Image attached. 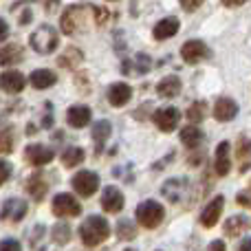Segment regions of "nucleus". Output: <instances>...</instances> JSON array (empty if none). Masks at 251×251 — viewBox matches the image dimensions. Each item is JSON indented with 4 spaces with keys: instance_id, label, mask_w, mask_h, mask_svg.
<instances>
[{
    "instance_id": "f257e3e1",
    "label": "nucleus",
    "mask_w": 251,
    "mask_h": 251,
    "mask_svg": "<svg viewBox=\"0 0 251 251\" xmlns=\"http://www.w3.org/2000/svg\"><path fill=\"white\" fill-rule=\"evenodd\" d=\"M110 236V225L104 216H88L79 227V238L86 247H97Z\"/></svg>"
},
{
    "instance_id": "f03ea898",
    "label": "nucleus",
    "mask_w": 251,
    "mask_h": 251,
    "mask_svg": "<svg viewBox=\"0 0 251 251\" xmlns=\"http://www.w3.org/2000/svg\"><path fill=\"white\" fill-rule=\"evenodd\" d=\"M57 42H60V35H57V31L53 29V26H49V25L38 26V29L31 33V38H29V44L33 47V51L42 53V55H49V53L55 51Z\"/></svg>"
},
{
    "instance_id": "7ed1b4c3",
    "label": "nucleus",
    "mask_w": 251,
    "mask_h": 251,
    "mask_svg": "<svg viewBox=\"0 0 251 251\" xmlns=\"http://www.w3.org/2000/svg\"><path fill=\"white\" fill-rule=\"evenodd\" d=\"M163 218H165V209L161 203H156V201H143V203H139L137 223L141 227L154 229V227H159L161 223H163Z\"/></svg>"
},
{
    "instance_id": "20e7f679",
    "label": "nucleus",
    "mask_w": 251,
    "mask_h": 251,
    "mask_svg": "<svg viewBox=\"0 0 251 251\" xmlns=\"http://www.w3.org/2000/svg\"><path fill=\"white\" fill-rule=\"evenodd\" d=\"M71 185H73V190L77 192L82 199H88V196H93L97 192V187H100V176H97L95 172H91V170H82V172H77L73 176Z\"/></svg>"
},
{
    "instance_id": "39448f33",
    "label": "nucleus",
    "mask_w": 251,
    "mask_h": 251,
    "mask_svg": "<svg viewBox=\"0 0 251 251\" xmlns=\"http://www.w3.org/2000/svg\"><path fill=\"white\" fill-rule=\"evenodd\" d=\"M84 16H86V9H84L82 4H71V7H66L60 18L62 31H64L66 35H73L75 31L84 25Z\"/></svg>"
},
{
    "instance_id": "423d86ee",
    "label": "nucleus",
    "mask_w": 251,
    "mask_h": 251,
    "mask_svg": "<svg viewBox=\"0 0 251 251\" xmlns=\"http://www.w3.org/2000/svg\"><path fill=\"white\" fill-rule=\"evenodd\" d=\"M82 205L77 203V199L71 194H57L53 199V214L60 218H71V216H79Z\"/></svg>"
},
{
    "instance_id": "0eeeda50",
    "label": "nucleus",
    "mask_w": 251,
    "mask_h": 251,
    "mask_svg": "<svg viewBox=\"0 0 251 251\" xmlns=\"http://www.w3.org/2000/svg\"><path fill=\"white\" fill-rule=\"evenodd\" d=\"M178 122H181V113L174 106H165V108H159L154 113V124L161 132H172Z\"/></svg>"
},
{
    "instance_id": "6e6552de",
    "label": "nucleus",
    "mask_w": 251,
    "mask_h": 251,
    "mask_svg": "<svg viewBox=\"0 0 251 251\" xmlns=\"http://www.w3.org/2000/svg\"><path fill=\"white\" fill-rule=\"evenodd\" d=\"M53 150L47 146H42V143H31V146H26L25 150V159L29 161L31 165H35V168H42V165L51 163L53 161Z\"/></svg>"
},
{
    "instance_id": "1a4fd4ad",
    "label": "nucleus",
    "mask_w": 251,
    "mask_h": 251,
    "mask_svg": "<svg viewBox=\"0 0 251 251\" xmlns=\"http://www.w3.org/2000/svg\"><path fill=\"white\" fill-rule=\"evenodd\" d=\"M181 57L187 64H196V62L209 57V49H207V44L201 42V40H190V42H185L181 47Z\"/></svg>"
},
{
    "instance_id": "9d476101",
    "label": "nucleus",
    "mask_w": 251,
    "mask_h": 251,
    "mask_svg": "<svg viewBox=\"0 0 251 251\" xmlns=\"http://www.w3.org/2000/svg\"><path fill=\"white\" fill-rule=\"evenodd\" d=\"M187 190H190V183H187L185 178H170V181H165L163 187H161L163 196L168 201H172V203H181L187 196Z\"/></svg>"
},
{
    "instance_id": "9b49d317",
    "label": "nucleus",
    "mask_w": 251,
    "mask_h": 251,
    "mask_svg": "<svg viewBox=\"0 0 251 251\" xmlns=\"http://www.w3.org/2000/svg\"><path fill=\"white\" fill-rule=\"evenodd\" d=\"M223 207H225V199H223V196H214V199L205 205L203 214H201V225L207 227V229L214 227L218 223V218H221Z\"/></svg>"
},
{
    "instance_id": "f8f14e48",
    "label": "nucleus",
    "mask_w": 251,
    "mask_h": 251,
    "mask_svg": "<svg viewBox=\"0 0 251 251\" xmlns=\"http://www.w3.org/2000/svg\"><path fill=\"white\" fill-rule=\"evenodd\" d=\"M124 203H126V199L117 187H113V185L104 187V192H101V207H104V212H108V214L122 212Z\"/></svg>"
},
{
    "instance_id": "ddd939ff",
    "label": "nucleus",
    "mask_w": 251,
    "mask_h": 251,
    "mask_svg": "<svg viewBox=\"0 0 251 251\" xmlns=\"http://www.w3.org/2000/svg\"><path fill=\"white\" fill-rule=\"evenodd\" d=\"M25 84H26L25 75H22L20 71H16V69H9V71H4V73L0 75V88H2L4 93H9V95L20 93L22 88H25Z\"/></svg>"
},
{
    "instance_id": "4468645a",
    "label": "nucleus",
    "mask_w": 251,
    "mask_h": 251,
    "mask_svg": "<svg viewBox=\"0 0 251 251\" xmlns=\"http://www.w3.org/2000/svg\"><path fill=\"white\" fill-rule=\"evenodd\" d=\"M26 203L22 199H9L7 203L2 205V212H0V216H2V221H9V223H18L22 221V218L26 216Z\"/></svg>"
},
{
    "instance_id": "2eb2a0df",
    "label": "nucleus",
    "mask_w": 251,
    "mask_h": 251,
    "mask_svg": "<svg viewBox=\"0 0 251 251\" xmlns=\"http://www.w3.org/2000/svg\"><path fill=\"white\" fill-rule=\"evenodd\" d=\"M231 146L229 141H221L216 148V159H214V168H216V174L218 176H227L231 170Z\"/></svg>"
},
{
    "instance_id": "dca6fc26",
    "label": "nucleus",
    "mask_w": 251,
    "mask_h": 251,
    "mask_svg": "<svg viewBox=\"0 0 251 251\" xmlns=\"http://www.w3.org/2000/svg\"><path fill=\"white\" fill-rule=\"evenodd\" d=\"M178 26H181L178 18H174V16L163 18V20H159V22L154 25V29H152V35H154V40H168V38H174V35L178 33Z\"/></svg>"
},
{
    "instance_id": "f3484780",
    "label": "nucleus",
    "mask_w": 251,
    "mask_h": 251,
    "mask_svg": "<svg viewBox=\"0 0 251 251\" xmlns=\"http://www.w3.org/2000/svg\"><path fill=\"white\" fill-rule=\"evenodd\" d=\"M130 100H132V88H130L128 84L117 82L108 88V101H110V106H115V108H122V106H126Z\"/></svg>"
},
{
    "instance_id": "a211bd4d",
    "label": "nucleus",
    "mask_w": 251,
    "mask_h": 251,
    "mask_svg": "<svg viewBox=\"0 0 251 251\" xmlns=\"http://www.w3.org/2000/svg\"><path fill=\"white\" fill-rule=\"evenodd\" d=\"M66 122L71 128H84V126L91 124V108L82 104H75L66 110Z\"/></svg>"
},
{
    "instance_id": "6ab92c4d",
    "label": "nucleus",
    "mask_w": 251,
    "mask_h": 251,
    "mask_svg": "<svg viewBox=\"0 0 251 251\" xmlns=\"http://www.w3.org/2000/svg\"><path fill=\"white\" fill-rule=\"evenodd\" d=\"M238 115V104H236L231 97H221L214 106V117L218 122H231V119Z\"/></svg>"
},
{
    "instance_id": "aec40b11",
    "label": "nucleus",
    "mask_w": 251,
    "mask_h": 251,
    "mask_svg": "<svg viewBox=\"0 0 251 251\" xmlns=\"http://www.w3.org/2000/svg\"><path fill=\"white\" fill-rule=\"evenodd\" d=\"M110 134H113V126H110L108 119H101V122H97L93 126V141H95L97 156H100V152H104V146L110 139Z\"/></svg>"
},
{
    "instance_id": "412c9836",
    "label": "nucleus",
    "mask_w": 251,
    "mask_h": 251,
    "mask_svg": "<svg viewBox=\"0 0 251 251\" xmlns=\"http://www.w3.org/2000/svg\"><path fill=\"white\" fill-rule=\"evenodd\" d=\"M29 82H31V86L33 88H51L53 84L57 82V77H55V73L53 71H49V69H38V71H33V73L29 75Z\"/></svg>"
},
{
    "instance_id": "4be33fe9",
    "label": "nucleus",
    "mask_w": 251,
    "mask_h": 251,
    "mask_svg": "<svg viewBox=\"0 0 251 251\" xmlns=\"http://www.w3.org/2000/svg\"><path fill=\"white\" fill-rule=\"evenodd\" d=\"M156 93H159L161 97H165V100H172V97H176L178 93H181V79H178L176 75H168V77H163L159 82Z\"/></svg>"
},
{
    "instance_id": "5701e85b",
    "label": "nucleus",
    "mask_w": 251,
    "mask_h": 251,
    "mask_svg": "<svg viewBox=\"0 0 251 251\" xmlns=\"http://www.w3.org/2000/svg\"><path fill=\"white\" fill-rule=\"evenodd\" d=\"M47 190H49V185H47V181H44V176L40 172H35L33 176L26 181V192L31 194L33 201H42L44 196H47Z\"/></svg>"
},
{
    "instance_id": "b1692460",
    "label": "nucleus",
    "mask_w": 251,
    "mask_h": 251,
    "mask_svg": "<svg viewBox=\"0 0 251 251\" xmlns=\"http://www.w3.org/2000/svg\"><path fill=\"white\" fill-rule=\"evenodd\" d=\"M236 156H238L240 163V172H247L251 168V139L240 137L238 143H236Z\"/></svg>"
},
{
    "instance_id": "393cba45",
    "label": "nucleus",
    "mask_w": 251,
    "mask_h": 251,
    "mask_svg": "<svg viewBox=\"0 0 251 251\" xmlns=\"http://www.w3.org/2000/svg\"><path fill=\"white\" fill-rule=\"evenodd\" d=\"M249 227H251V221L247 216H231V218H227V223H225V234L229 236V238H236V236L245 234Z\"/></svg>"
},
{
    "instance_id": "a878e982",
    "label": "nucleus",
    "mask_w": 251,
    "mask_h": 251,
    "mask_svg": "<svg viewBox=\"0 0 251 251\" xmlns=\"http://www.w3.org/2000/svg\"><path fill=\"white\" fill-rule=\"evenodd\" d=\"M181 141H183V146L194 150V148H199L201 143L205 141V134H203V130L196 128V126H187V128L181 130Z\"/></svg>"
},
{
    "instance_id": "bb28decb",
    "label": "nucleus",
    "mask_w": 251,
    "mask_h": 251,
    "mask_svg": "<svg viewBox=\"0 0 251 251\" xmlns=\"http://www.w3.org/2000/svg\"><path fill=\"white\" fill-rule=\"evenodd\" d=\"M25 57V51L18 44H9V47L0 49V64L9 66V64H18V62Z\"/></svg>"
},
{
    "instance_id": "cd10ccee",
    "label": "nucleus",
    "mask_w": 251,
    "mask_h": 251,
    "mask_svg": "<svg viewBox=\"0 0 251 251\" xmlns=\"http://www.w3.org/2000/svg\"><path fill=\"white\" fill-rule=\"evenodd\" d=\"M86 159V154H84L82 148H66L64 152H62V163H64V168H75V165H79L82 161Z\"/></svg>"
},
{
    "instance_id": "c85d7f7f",
    "label": "nucleus",
    "mask_w": 251,
    "mask_h": 251,
    "mask_svg": "<svg viewBox=\"0 0 251 251\" xmlns=\"http://www.w3.org/2000/svg\"><path fill=\"white\" fill-rule=\"evenodd\" d=\"M82 60H84V53L79 51V49H75V47H69V49L64 51V55H60L57 64H60V66H66V69H73L75 64H82Z\"/></svg>"
},
{
    "instance_id": "c756f323",
    "label": "nucleus",
    "mask_w": 251,
    "mask_h": 251,
    "mask_svg": "<svg viewBox=\"0 0 251 251\" xmlns=\"http://www.w3.org/2000/svg\"><path fill=\"white\" fill-rule=\"evenodd\" d=\"M205 113H207V104L205 101H194V104L187 108V119L192 124H199L205 119Z\"/></svg>"
},
{
    "instance_id": "7c9ffc66",
    "label": "nucleus",
    "mask_w": 251,
    "mask_h": 251,
    "mask_svg": "<svg viewBox=\"0 0 251 251\" xmlns=\"http://www.w3.org/2000/svg\"><path fill=\"white\" fill-rule=\"evenodd\" d=\"M71 240V227L66 223H57L53 227V243L55 245H66Z\"/></svg>"
},
{
    "instance_id": "2f4dec72",
    "label": "nucleus",
    "mask_w": 251,
    "mask_h": 251,
    "mask_svg": "<svg viewBox=\"0 0 251 251\" xmlns=\"http://www.w3.org/2000/svg\"><path fill=\"white\" fill-rule=\"evenodd\" d=\"M134 236H137V229H134V225L130 221H122L117 225V238L122 240H132Z\"/></svg>"
},
{
    "instance_id": "473e14b6",
    "label": "nucleus",
    "mask_w": 251,
    "mask_h": 251,
    "mask_svg": "<svg viewBox=\"0 0 251 251\" xmlns=\"http://www.w3.org/2000/svg\"><path fill=\"white\" fill-rule=\"evenodd\" d=\"M13 148V134L11 132H2L0 134V154H7Z\"/></svg>"
},
{
    "instance_id": "72a5a7b5",
    "label": "nucleus",
    "mask_w": 251,
    "mask_h": 251,
    "mask_svg": "<svg viewBox=\"0 0 251 251\" xmlns=\"http://www.w3.org/2000/svg\"><path fill=\"white\" fill-rule=\"evenodd\" d=\"M9 176H11V163L0 159V185H4L9 181Z\"/></svg>"
},
{
    "instance_id": "f704fd0d",
    "label": "nucleus",
    "mask_w": 251,
    "mask_h": 251,
    "mask_svg": "<svg viewBox=\"0 0 251 251\" xmlns=\"http://www.w3.org/2000/svg\"><path fill=\"white\" fill-rule=\"evenodd\" d=\"M0 251H22V247H20V243H18V240L4 238L2 243H0Z\"/></svg>"
},
{
    "instance_id": "c9c22d12",
    "label": "nucleus",
    "mask_w": 251,
    "mask_h": 251,
    "mask_svg": "<svg viewBox=\"0 0 251 251\" xmlns=\"http://www.w3.org/2000/svg\"><path fill=\"white\" fill-rule=\"evenodd\" d=\"M178 2H181V7L185 9V11H196V9H199L205 0H178Z\"/></svg>"
},
{
    "instance_id": "e433bc0d",
    "label": "nucleus",
    "mask_w": 251,
    "mask_h": 251,
    "mask_svg": "<svg viewBox=\"0 0 251 251\" xmlns=\"http://www.w3.org/2000/svg\"><path fill=\"white\" fill-rule=\"evenodd\" d=\"M93 11H95V22H97V25L106 22V18H108V9H104V7H93Z\"/></svg>"
},
{
    "instance_id": "4c0bfd02",
    "label": "nucleus",
    "mask_w": 251,
    "mask_h": 251,
    "mask_svg": "<svg viewBox=\"0 0 251 251\" xmlns=\"http://www.w3.org/2000/svg\"><path fill=\"white\" fill-rule=\"evenodd\" d=\"M7 35H9V25L2 20V18H0V42H2Z\"/></svg>"
},
{
    "instance_id": "58836bf2",
    "label": "nucleus",
    "mask_w": 251,
    "mask_h": 251,
    "mask_svg": "<svg viewBox=\"0 0 251 251\" xmlns=\"http://www.w3.org/2000/svg\"><path fill=\"white\" fill-rule=\"evenodd\" d=\"M209 251H227V247L223 240H214V243L209 245Z\"/></svg>"
},
{
    "instance_id": "ea45409f",
    "label": "nucleus",
    "mask_w": 251,
    "mask_h": 251,
    "mask_svg": "<svg viewBox=\"0 0 251 251\" xmlns=\"http://www.w3.org/2000/svg\"><path fill=\"white\" fill-rule=\"evenodd\" d=\"M238 203L251 207V196H249V194H245V192H240V194H238Z\"/></svg>"
},
{
    "instance_id": "a19ab883",
    "label": "nucleus",
    "mask_w": 251,
    "mask_h": 251,
    "mask_svg": "<svg viewBox=\"0 0 251 251\" xmlns=\"http://www.w3.org/2000/svg\"><path fill=\"white\" fill-rule=\"evenodd\" d=\"M238 251H251V238H245L243 243L238 245Z\"/></svg>"
},
{
    "instance_id": "79ce46f5",
    "label": "nucleus",
    "mask_w": 251,
    "mask_h": 251,
    "mask_svg": "<svg viewBox=\"0 0 251 251\" xmlns=\"http://www.w3.org/2000/svg\"><path fill=\"white\" fill-rule=\"evenodd\" d=\"M247 0H223V4H227V7H238V4H245Z\"/></svg>"
},
{
    "instance_id": "37998d69",
    "label": "nucleus",
    "mask_w": 251,
    "mask_h": 251,
    "mask_svg": "<svg viewBox=\"0 0 251 251\" xmlns=\"http://www.w3.org/2000/svg\"><path fill=\"white\" fill-rule=\"evenodd\" d=\"M55 2H57V0H49V4H47V11H49V13L53 11V7H55Z\"/></svg>"
},
{
    "instance_id": "c03bdc74",
    "label": "nucleus",
    "mask_w": 251,
    "mask_h": 251,
    "mask_svg": "<svg viewBox=\"0 0 251 251\" xmlns=\"http://www.w3.org/2000/svg\"><path fill=\"white\" fill-rule=\"evenodd\" d=\"M126 251H134V249H126Z\"/></svg>"
}]
</instances>
